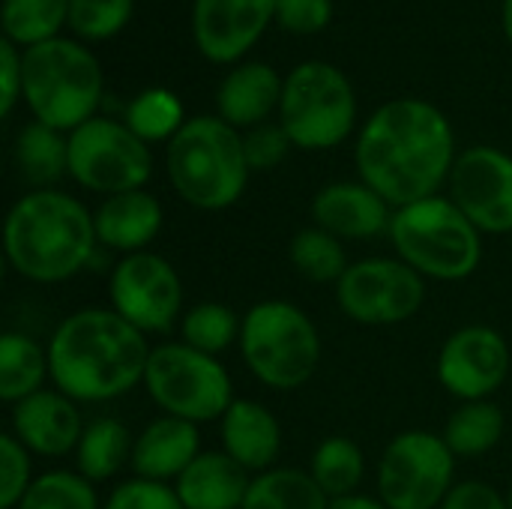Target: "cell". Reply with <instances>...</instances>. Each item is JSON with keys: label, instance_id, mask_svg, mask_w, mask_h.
Returning <instances> with one entry per match:
<instances>
[{"label": "cell", "instance_id": "cell-5", "mask_svg": "<svg viewBox=\"0 0 512 509\" xmlns=\"http://www.w3.org/2000/svg\"><path fill=\"white\" fill-rule=\"evenodd\" d=\"M387 237L396 258L432 282H465L483 264V234L444 195L393 210Z\"/></svg>", "mask_w": 512, "mask_h": 509}, {"label": "cell", "instance_id": "cell-1", "mask_svg": "<svg viewBox=\"0 0 512 509\" xmlns=\"http://www.w3.org/2000/svg\"><path fill=\"white\" fill-rule=\"evenodd\" d=\"M354 162L360 180L393 210L438 195L456 165L450 120L423 99H393L360 129Z\"/></svg>", "mask_w": 512, "mask_h": 509}, {"label": "cell", "instance_id": "cell-11", "mask_svg": "<svg viewBox=\"0 0 512 509\" xmlns=\"http://www.w3.org/2000/svg\"><path fill=\"white\" fill-rule=\"evenodd\" d=\"M69 174L81 189L111 198L144 189L153 156L126 123L93 117L69 132Z\"/></svg>", "mask_w": 512, "mask_h": 509}, {"label": "cell", "instance_id": "cell-19", "mask_svg": "<svg viewBox=\"0 0 512 509\" xmlns=\"http://www.w3.org/2000/svg\"><path fill=\"white\" fill-rule=\"evenodd\" d=\"M201 435L195 423L177 417H156L138 435L132 447V474L150 483L174 486L180 474L201 456Z\"/></svg>", "mask_w": 512, "mask_h": 509}, {"label": "cell", "instance_id": "cell-39", "mask_svg": "<svg viewBox=\"0 0 512 509\" xmlns=\"http://www.w3.org/2000/svg\"><path fill=\"white\" fill-rule=\"evenodd\" d=\"M333 18V0H276V21L291 33H315Z\"/></svg>", "mask_w": 512, "mask_h": 509}, {"label": "cell", "instance_id": "cell-24", "mask_svg": "<svg viewBox=\"0 0 512 509\" xmlns=\"http://www.w3.org/2000/svg\"><path fill=\"white\" fill-rule=\"evenodd\" d=\"M132 432L117 417H96L84 426V435L75 450V471L96 483L114 480L123 468L132 465Z\"/></svg>", "mask_w": 512, "mask_h": 509}, {"label": "cell", "instance_id": "cell-2", "mask_svg": "<svg viewBox=\"0 0 512 509\" xmlns=\"http://www.w3.org/2000/svg\"><path fill=\"white\" fill-rule=\"evenodd\" d=\"M150 342L111 306L66 315L48 339L51 384L78 405L114 402L144 384Z\"/></svg>", "mask_w": 512, "mask_h": 509}, {"label": "cell", "instance_id": "cell-35", "mask_svg": "<svg viewBox=\"0 0 512 509\" xmlns=\"http://www.w3.org/2000/svg\"><path fill=\"white\" fill-rule=\"evenodd\" d=\"M132 18V0H72L69 27L90 42L117 36Z\"/></svg>", "mask_w": 512, "mask_h": 509}, {"label": "cell", "instance_id": "cell-6", "mask_svg": "<svg viewBox=\"0 0 512 509\" xmlns=\"http://www.w3.org/2000/svg\"><path fill=\"white\" fill-rule=\"evenodd\" d=\"M237 345L252 378L279 393L306 387L321 366V333L288 300L255 303L243 315Z\"/></svg>", "mask_w": 512, "mask_h": 509}, {"label": "cell", "instance_id": "cell-14", "mask_svg": "<svg viewBox=\"0 0 512 509\" xmlns=\"http://www.w3.org/2000/svg\"><path fill=\"white\" fill-rule=\"evenodd\" d=\"M450 201L480 234H512V156L480 144L456 156L450 171Z\"/></svg>", "mask_w": 512, "mask_h": 509}, {"label": "cell", "instance_id": "cell-37", "mask_svg": "<svg viewBox=\"0 0 512 509\" xmlns=\"http://www.w3.org/2000/svg\"><path fill=\"white\" fill-rule=\"evenodd\" d=\"M102 509H186L180 504L174 486L150 483L141 477L123 480L111 489V495L102 501Z\"/></svg>", "mask_w": 512, "mask_h": 509}, {"label": "cell", "instance_id": "cell-22", "mask_svg": "<svg viewBox=\"0 0 512 509\" xmlns=\"http://www.w3.org/2000/svg\"><path fill=\"white\" fill-rule=\"evenodd\" d=\"M285 81L267 63H240L225 75L216 93L219 117L234 129H255L267 123L270 111L282 102Z\"/></svg>", "mask_w": 512, "mask_h": 509}, {"label": "cell", "instance_id": "cell-40", "mask_svg": "<svg viewBox=\"0 0 512 509\" xmlns=\"http://www.w3.org/2000/svg\"><path fill=\"white\" fill-rule=\"evenodd\" d=\"M441 509H510L507 498L483 480H462L453 486Z\"/></svg>", "mask_w": 512, "mask_h": 509}, {"label": "cell", "instance_id": "cell-13", "mask_svg": "<svg viewBox=\"0 0 512 509\" xmlns=\"http://www.w3.org/2000/svg\"><path fill=\"white\" fill-rule=\"evenodd\" d=\"M111 309L144 336H162L183 318V279L159 252L123 255L108 276Z\"/></svg>", "mask_w": 512, "mask_h": 509}, {"label": "cell", "instance_id": "cell-45", "mask_svg": "<svg viewBox=\"0 0 512 509\" xmlns=\"http://www.w3.org/2000/svg\"><path fill=\"white\" fill-rule=\"evenodd\" d=\"M510 240H512V234H510Z\"/></svg>", "mask_w": 512, "mask_h": 509}, {"label": "cell", "instance_id": "cell-15", "mask_svg": "<svg viewBox=\"0 0 512 509\" xmlns=\"http://www.w3.org/2000/svg\"><path fill=\"white\" fill-rule=\"evenodd\" d=\"M510 366V345L489 324L459 327L438 351V381L459 402L492 399L507 384Z\"/></svg>", "mask_w": 512, "mask_h": 509}, {"label": "cell", "instance_id": "cell-4", "mask_svg": "<svg viewBox=\"0 0 512 509\" xmlns=\"http://www.w3.org/2000/svg\"><path fill=\"white\" fill-rule=\"evenodd\" d=\"M243 138L222 117H192L168 141V177L174 192L195 210L234 207L249 183Z\"/></svg>", "mask_w": 512, "mask_h": 509}, {"label": "cell", "instance_id": "cell-12", "mask_svg": "<svg viewBox=\"0 0 512 509\" xmlns=\"http://www.w3.org/2000/svg\"><path fill=\"white\" fill-rule=\"evenodd\" d=\"M342 315L363 327H396L411 321L426 303V279L402 258L372 255L351 261L336 282Z\"/></svg>", "mask_w": 512, "mask_h": 509}, {"label": "cell", "instance_id": "cell-32", "mask_svg": "<svg viewBox=\"0 0 512 509\" xmlns=\"http://www.w3.org/2000/svg\"><path fill=\"white\" fill-rule=\"evenodd\" d=\"M72 0H3V33L15 45H42L69 24Z\"/></svg>", "mask_w": 512, "mask_h": 509}, {"label": "cell", "instance_id": "cell-20", "mask_svg": "<svg viewBox=\"0 0 512 509\" xmlns=\"http://www.w3.org/2000/svg\"><path fill=\"white\" fill-rule=\"evenodd\" d=\"M219 438L222 453H228L252 477L276 468L285 441L276 414L255 399H234V405L219 420Z\"/></svg>", "mask_w": 512, "mask_h": 509}, {"label": "cell", "instance_id": "cell-41", "mask_svg": "<svg viewBox=\"0 0 512 509\" xmlns=\"http://www.w3.org/2000/svg\"><path fill=\"white\" fill-rule=\"evenodd\" d=\"M0 75H3V99H0V114L9 117L18 96H21V87H24V57L15 51V42L12 39H0Z\"/></svg>", "mask_w": 512, "mask_h": 509}, {"label": "cell", "instance_id": "cell-34", "mask_svg": "<svg viewBox=\"0 0 512 509\" xmlns=\"http://www.w3.org/2000/svg\"><path fill=\"white\" fill-rule=\"evenodd\" d=\"M15 509H102L96 486L78 471L54 468L33 480Z\"/></svg>", "mask_w": 512, "mask_h": 509}, {"label": "cell", "instance_id": "cell-17", "mask_svg": "<svg viewBox=\"0 0 512 509\" xmlns=\"http://www.w3.org/2000/svg\"><path fill=\"white\" fill-rule=\"evenodd\" d=\"M84 426L78 402L57 387H45L21 399L9 414V432L30 450V456L42 459L75 456Z\"/></svg>", "mask_w": 512, "mask_h": 509}, {"label": "cell", "instance_id": "cell-9", "mask_svg": "<svg viewBox=\"0 0 512 509\" xmlns=\"http://www.w3.org/2000/svg\"><path fill=\"white\" fill-rule=\"evenodd\" d=\"M279 123L300 150H330L342 144L357 123L351 81L324 60L300 63L285 78Z\"/></svg>", "mask_w": 512, "mask_h": 509}, {"label": "cell", "instance_id": "cell-42", "mask_svg": "<svg viewBox=\"0 0 512 509\" xmlns=\"http://www.w3.org/2000/svg\"><path fill=\"white\" fill-rule=\"evenodd\" d=\"M330 509H387L384 507V501L375 495H363V492H357V495H348V498H336V501H330Z\"/></svg>", "mask_w": 512, "mask_h": 509}, {"label": "cell", "instance_id": "cell-36", "mask_svg": "<svg viewBox=\"0 0 512 509\" xmlns=\"http://www.w3.org/2000/svg\"><path fill=\"white\" fill-rule=\"evenodd\" d=\"M33 456L30 450L6 432L0 438V509H15L33 486Z\"/></svg>", "mask_w": 512, "mask_h": 509}, {"label": "cell", "instance_id": "cell-29", "mask_svg": "<svg viewBox=\"0 0 512 509\" xmlns=\"http://www.w3.org/2000/svg\"><path fill=\"white\" fill-rule=\"evenodd\" d=\"M309 474L330 501L357 495L360 483L366 477L363 447L348 435H330L315 447L312 462H309Z\"/></svg>", "mask_w": 512, "mask_h": 509}, {"label": "cell", "instance_id": "cell-21", "mask_svg": "<svg viewBox=\"0 0 512 509\" xmlns=\"http://www.w3.org/2000/svg\"><path fill=\"white\" fill-rule=\"evenodd\" d=\"M93 225L102 249L135 255L147 252V246L159 237L165 213L156 195H150L147 189H135L102 198V204L93 210Z\"/></svg>", "mask_w": 512, "mask_h": 509}, {"label": "cell", "instance_id": "cell-27", "mask_svg": "<svg viewBox=\"0 0 512 509\" xmlns=\"http://www.w3.org/2000/svg\"><path fill=\"white\" fill-rule=\"evenodd\" d=\"M504 429H507L504 411L492 399H483V402H462L447 417L441 438L447 441L456 459H480L501 444Z\"/></svg>", "mask_w": 512, "mask_h": 509}, {"label": "cell", "instance_id": "cell-44", "mask_svg": "<svg viewBox=\"0 0 512 509\" xmlns=\"http://www.w3.org/2000/svg\"><path fill=\"white\" fill-rule=\"evenodd\" d=\"M507 504H510V509H512V483H510V492H507Z\"/></svg>", "mask_w": 512, "mask_h": 509}, {"label": "cell", "instance_id": "cell-28", "mask_svg": "<svg viewBox=\"0 0 512 509\" xmlns=\"http://www.w3.org/2000/svg\"><path fill=\"white\" fill-rule=\"evenodd\" d=\"M243 509H330V498L309 471L276 465L252 477Z\"/></svg>", "mask_w": 512, "mask_h": 509}, {"label": "cell", "instance_id": "cell-8", "mask_svg": "<svg viewBox=\"0 0 512 509\" xmlns=\"http://www.w3.org/2000/svg\"><path fill=\"white\" fill-rule=\"evenodd\" d=\"M144 390L153 405L186 423H216L234 405V381L219 357L201 354L186 342H162L153 348Z\"/></svg>", "mask_w": 512, "mask_h": 509}, {"label": "cell", "instance_id": "cell-26", "mask_svg": "<svg viewBox=\"0 0 512 509\" xmlns=\"http://www.w3.org/2000/svg\"><path fill=\"white\" fill-rule=\"evenodd\" d=\"M15 168L33 189H54L69 174V135L33 120L15 135Z\"/></svg>", "mask_w": 512, "mask_h": 509}, {"label": "cell", "instance_id": "cell-3", "mask_svg": "<svg viewBox=\"0 0 512 509\" xmlns=\"http://www.w3.org/2000/svg\"><path fill=\"white\" fill-rule=\"evenodd\" d=\"M93 213L60 189H30L6 213L3 252L9 267L33 285H60L96 255Z\"/></svg>", "mask_w": 512, "mask_h": 509}, {"label": "cell", "instance_id": "cell-18", "mask_svg": "<svg viewBox=\"0 0 512 509\" xmlns=\"http://www.w3.org/2000/svg\"><path fill=\"white\" fill-rule=\"evenodd\" d=\"M393 207L363 180H339L312 198V225L339 240H372L390 231Z\"/></svg>", "mask_w": 512, "mask_h": 509}, {"label": "cell", "instance_id": "cell-43", "mask_svg": "<svg viewBox=\"0 0 512 509\" xmlns=\"http://www.w3.org/2000/svg\"><path fill=\"white\" fill-rule=\"evenodd\" d=\"M504 30L512 42V0H504Z\"/></svg>", "mask_w": 512, "mask_h": 509}, {"label": "cell", "instance_id": "cell-16", "mask_svg": "<svg viewBox=\"0 0 512 509\" xmlns=\"http://www.w3.org/2000/svg\"><path fill=\"white\" fill-rule=\"evenodd\" d=\"M276 18V0H195L192 33L213 63L240 60Z\"/></svg>", "mask_w": 512, "mask_h": 509}, {"label": "cell", "instance_id": "cell-33", "mask_svg": "<svg viewBox=\"0 0 512 509\" xmlns=\"http://www.w3.org/2000/svg\"><path fill=\"white\" fill-rule=\"evenodd\" d=\"M126 126L144 141H171L183 126V105L165 87H150L126 105Z\"/></svg>", "mask_w": 512, "mask_h": 509}, {"label": "cell", "instance_id": "cell-31", "mask_svg": "<svg viewBox=\"0 0 512 509\" xmlns=\"http://www.w3.org/2000/svg\"><path fill=\"white\" fill-rule=\"evenodd\" d=\"M240 327H243V318L231 306L204 300L183 312L180 342H186L189 348H195L201 354L219 357L222 351H228L231 345L240 342Z\"/></svg>", "mask_w": 512, "mask_h": 509}, {"label": "cell", "instance_id": "cell-23", "mask_svg": "<svg viewBox=\"0 0 512 509\" xmlns=\"http://www.w3.org/2000/svg\"><path fill=\"white\" fill-rule=\"evenodd\" d=\"M252 474L243 471L228 453L204 450L174 483L186 509H243Z\"/></svg>", "mask_w": 512, "mask_h": 509}, {"label": "cell", "instance_id": "cell-7", "mask_svg": "<svg viewBox=\"0 0 512 509\" xmlns=\"http://www.w3.org/2000/svg\"><path fill=\"white\" fill-rule=\"evenodd\" d=\"M21 96L33 120L75 132L96 117L102 99V69L96 57L72 39H48L24 51Z\"/></svg>", "mask_w": 512, "mask_h": 509}, {"label": "cell", "instance_id": "cell-38", "mask_svg": "<svg viewBox=\"0 0 512 509\" xmlns=\"http://www.w3.org/2000/svg\"><path fill=\"white\" fill-rule=\"evenodd\" d=\"M288 147L294 144L288 132L282 129V123H261L243 135V150H246V162L252 171H270L282 165V159L288 156Z\"/></svg>", "mask_w": 512, "mask_h": 509}, {"label": "cell", "instance_id": "cell-10", "mask_svg": "<svg viewBox=\"0 0 512 509\" xmlns=\"http://www.w3.org/2000/svg\"><path fill=\"white\" fill-rule=\"evenodd\" d=\"M375 486L387 509H441L456 486V456L441 435L408 429L384 447Z\"/></svg>", "mask_w": 512, "mask_h": 509}, {"label": "cell", "instance_id": "cell-25", "mask_svg": "<svg viewBox=\"0 0 512 509\" xmlns=\"http://www.w3.org/2000/svg\"><path fill=\"white\" fill-rule=\"evenodd\" d=\"M51 381L48 348L18 330L0 336V399L12 408Z\"/></svg>", "mask_w": 512, "mask_h": 509}, {"label": "cell", "instance_id": "cell-30", "mask_svg": "<svg viewBox=\"0 0 512 509\" xmlns=\"http://www.w3.org/2000/svg\"><path fill=\"white\" fill-rule=\"evenodd\" d=\"M288 258L294 264V270L315 285H336L342 279V273L348 270V255L339 237L327 234L318 225H309L303 231H297L288 243Z\"/></svg>", "mask_w": 512, "mask_h": 509}]
</instances>
